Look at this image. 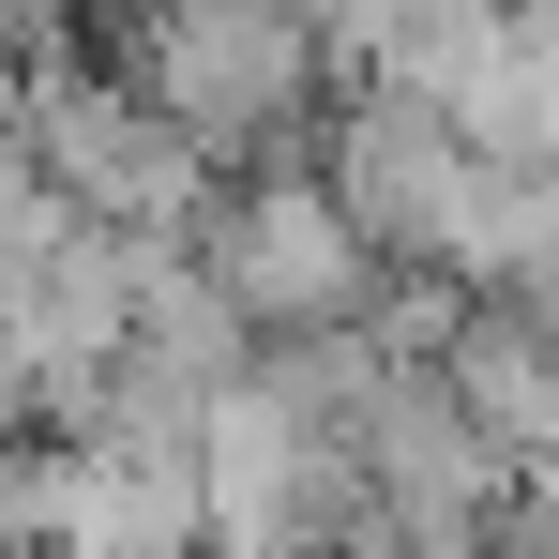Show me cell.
<instances>
[{"label":"cell","instance_id":"cell-1","mask_svg":"<svg viewBox=\"0 0 559 559\" xmlns=\"http://www.w3.org/2000/svg\"><path fill=\"white\" fill-rule=\"evenodd\" d=\"M121 61H136V92L167 106L227 182L242 167H302L318 121L348 106V61H333V31L302 0H136Z\"/></svg>","mask_w":559,"mask_h":559},{"label":"cell","instance_id":"cell-2","mask_svg":"<svg viewBox=\"0 0 559 559\" xmlns=\"http://www.w3.org/2000/svg\"><path fill=\"white\" fill-rule=\"evenodd\" d=\"M212 273L242 287L258 348H287V333H364L378 287L408 273V258H378V227L333 197V167L302 152V167H242V182L212 197Z\"/></svg>","mask_w":559,"mask_h":559},{"label":"cell","instance_id":"cell-3","mask_svg":"<svg viewBox=\"0 0 559 559\" xmlns=\"http://www.w3.org/2000/svg\"><path fill=\"white\" fill-rule=\"evenodd\" d=\"M530 499H545V514H559V439H545V454H530Z\"/></svg>","mask_w":559,"mask_h":559}]
</instances>
